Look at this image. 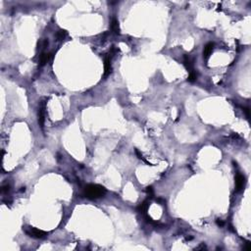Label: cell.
<instances>
[{
  "instance_id": "6da1fadb",
  "label": "cell",
  "mask_w": 251,
  "mask_h": 251,
  "mask_svg": "<svg viewBox=\"0 0 251 251\" xmlns=\"http://www.w3.org/2000/svg\"><path fill=\"white\" fill-rule=\"evenodd\" d=\"M106 194V188L99 185H87L84 188V195L89 199H96V198L103 197Z\"/></svg>"
},
{
  "instance_id": "7a4b0ae2",
  "label": "cell",
  "mask_w": 251,
  "mask_h": 251,
  "mask_svg": "<svg viewBox=\"0 0 251 251\" xmlns=\"http://www.w3.org/2000/svg\"><path fill=\"white\" fill-rule=\"evenodd\" d=\"M24 231H25L26 234L30 237L33 238H42L46 235V232L41 231V229L32 228V226H24Z\"/></svg>"
},
{
  "instance_id": "3957f363",
  "label": "cell",
  "mask_w": 251,
  "mask_h": 251,
  "mask_svg": "<svg viewBox=\"0 0 251 251\" xmlns=\"http://www.w3.org/2000/svg\"><path fill=\"white\" fill-rule=\"evenodd\" d=\"M244 182H245V177L242 176L241 174H237L235 177V190L240 191L243 188Z\"/></svg>"
},
{
  "instance_id": "277c9868",
  "label": "cell",
  "mask_w": 251,
  "mask_h": 251,
  "mask_svg": "<svg viewBox=\"0 0 251 251\" xmlns=\"http://www.w3.org/2000/svg\"><path fill=\"white\" fill-rule=\"evenodd\" d=\"M112 72V67H111V56L107 55L104 59V76H108L110 73Z\"/></svg>"
},
{
  "instance_id": "5b68a950",
  "label": "cell",
  "mask_w": 251,
  "mask_h": 251,
  "mask_svg": "<svg viewBox=\"0 0 251 251\" xmlns=\"http://www.w3.org/2000/svg\"><path fill=\"white\" fill-rule=\"evenodd\" d=\"M183 65H185V69L188 70L189 73L194 72V68H193V60L191 59L188 55H185L183 57Z\"/></svg>"
},
{
  "instance_id": "8992f818",
  "label": "cell",
  "mask_w": 251,
  "mask_h": 251,
  "mask_svg": "<svg viewBox=\"0 0 251 251\" xmlns=\"http://www.w3.org/2000/svg\"><path fill=\"white\" fill-rule=\"evenodd\" d=\"M213 49H214V43H212V42H209V43H207L205 45L204 50H203V57L205 59H208V58L210 57V55L212 54V52H213Z\"/></svg>"
},
{
  "instance_id": "52a82bcc",
  "label": "cell",
  "mask_w": 251,
  "mask_h": 251,
  "mask_svg": "<svg viewBox=\"0 0 251 251\" xmlns=\"http://www.w3.org/2000/svg\"><path fill=\"white\" fill-rule=\"evenodd\" d=\"M44 110H45V104L41 103L38 112V124L41 128H43V124H44Z\"/></svg>"
},
{
  "instance_id": "ba28073f",
  "label": "cell",
  "mask_w": 251,
  "mask_h": 251,
  "mask_svg": "<svg viewBox=\"0 0 251 251\" xmlns=\"http://www.w3.org/2000/svg\"><path fill=\"white\" fill-rule=\"evenodd\" d=\"M52 57V54L50 53H42L39 57V63H40V66H43L45 65L48 61L51 59Z\"/></svg>"
},
{
  "instance_id": "9c48e42d",
  "label": "cell",
  "mask_w": 251,
  "mask_h": 251,
  "mask_svg": "<svg viewBox=\"0 0 251 251\" xmlns=\"http://www.w3.org/2000/svg\"><path fill=\"white\" fill-rule=\"evenodd\" d=\"M111 30L114 33H120V27H119V22L117 19H113L111 22Z\"/></svg>"
},
{
  "instance_id": "30bf717a",
  "label": "cell",
  "mask_w": 251,
  "mask_h": 251,
  "mask_svg": "<svg viewBox=\"0 0 251 251\" xmlns=\"http://www.w3.org/2000/svg\"><path fill=\"white\" fill-rule=\"evenodd\" d=\"M138 211L139 213L143 214V215H146V212H147V209H148V203L147 201H143L142 203H140V205L138 206Z\"/></svg>"
},
{
  "instance_id": "8fae6325",
  "label": "cell",
  "mask_w": 251,
  "mask_h": 251,
  "mask_svg": "<svg viewBox=\"0 0 251 251\" xmlns=\"http://www.w3.org/2000/svg\"><path fill=\"white\" fill-rule=\"evenodd\" d=\"M66 36H67L66 30H59V32L56 33V38H57L58 40H63V39H65Z\"/></svg>"
},
{
  "instance_id": "7c38bea8",
  "label": "cell",
  "mask_w": 251,
  "mask_h": 251,
  "mask_svg": "<svg viewBox=\"0 0 251 251\" xmlns=\"http://www.w3.org/2000/svg\"><path fill=\"white\" fill-rule=\"evenodd\" d=\"M197 79V74L196 72H192V73H189V76H188V81L190 82H194Z\"/></svg>"
},
{
  "instance_id": "4fadbf2b",
  "label": "cell",
  "mask_w": 251,
  "mask_h": 251,
  "mask_svg": "<svg viewBox=\"0 0 251 251\" xmlns=\"http://www.w3.org/2000/svg\"><path fill=\"white\" fill-rule=\"evenodd\" d=\"M146 191H147V193L150 195V196L152 197L153 195H154V191H153V188H152V186H148L147 188H146Z\"/></svg>"
},
{
  "instance_id": "5bb4252c",
  "label": "cell",
  "mask_w": 251,
  "mask_h": 251,
  "mask_svg": "<svg viewBox=\"0 0 251 251\" xmlns=\"http://www.w3.org/2000/svg\"><path fill=\"white\" fill-rule=\"evenodd\" d=\"M243 111L245 112V114H246V116H247V118H249V117H250V115H249V108H248V107H246V108H243Z\"/></svg>"
},
{
  "instance_id": "9a60e30c",
  "label": "cell",
  "mask_w": 251,
  "mask_h": 251,
  "mask_svg": "<svg viewBox=\"0 0 251 251\" xmlns=\"http://www.w3.org/2000/svg\"><path fill=\"white\" fill-rule=\"evenodd\" d=\"M217 225H218V226H223L225 225V223L223 222V221H221V220H220V219H218V220H217Z\"/></svg>"
},
{
  "instance_id": "2e32d148",
  "label": "cell",
  "mask_w": 251,
  "mask_h": 251,
  "mask_svg": "<svg viewBox=\"0 0 251 251\" xmlns=\"http://www.w3.org/2000/svg\"><path fill=\"white\" fill-rule=\"evenodd\" d=\"M9 188H10V186H9V185L3 186V188H2V191H3V192H7V191H9Z\"/></svg>"
},
{
  "instance_id": "e0dca14e",
  "label": "cell",
  "mask_w": 251,
  "mask_h": 251,
  "mask_svg": "<svg viewBox=\"0 0 251 251\" xmlns=\"http://www.w3.org/2000/svg\"><path fill=\"white\" fill-rule=\"evenodd\" d=\"M204 248H206V247H205V245H201V246H199V247H197L196 249H204Z\"/></svg>"
}]
</instances>
